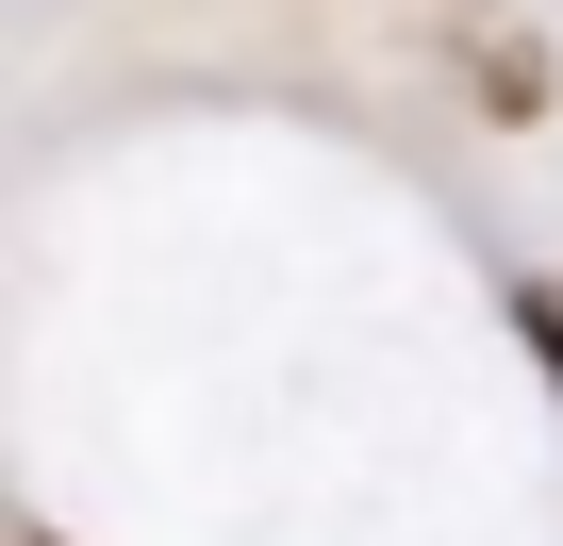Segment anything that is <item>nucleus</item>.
Listing matches in <instances>:
<instances>
[{"label": "nucleus", "mask_w": 563, "mask_h": 546, "mask_svg": "<svg viewBox=\"0 0 563 546\" xmlns=\"http://www.w3.org/2000/svg\"><path fill=\"white\" fill-rule=\"evenodd\" d=\"M530 365H563V299H530Z\"/></svg>", "instance_id": "1"}]
</instances>
